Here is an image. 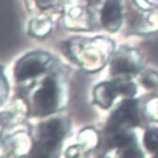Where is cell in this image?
<instances>
[{"mask_svg":"<svg viewBox=\"0 0 158 158\" xmlns=\"http://www.w3.org/2000/svg\"><path fill=\"white\" fill-rule=\"evenodd\" d=\"M118 93V90L115 83H102L95 89L96 103L102 107H108Z\"/></svg>","mask_w":158,"mask_h":158,"instance_id":"5b68a950","label":"cell"},{"mask_svg":"<svg viewBox=\"0 0 158 158\" xmlns=\"http://www.w3.org/2000/svg\"><path fill=\"white\" fill-rule=\"evenodd\" d=\"M44 56L40 54H30L23 57L15 68V75L19 80L36 76L44 71Z\"/></svg>","mask_w":158,"mask_h":158,"instance_id":"7a4b0ae2","label":"cell"},{"mask_svg":"<svg viewBox=\"0 0 158 158\" xmlns=\"http://www.w3.org/2000/svg\"><path fill=\"white\" fill-rule=\"evenodd\" d=\"M131 144V139L123 144V146H125V150L122 154V158H142L140 152L135 148V146Z\"/></svg>","mask_w":158,"mask_h":158,"instance_id":"ba28073f","label":"cell"},{"mask_svg":"<svg viewBox=\"0 0 158 158\" xmlns=\"http://www.w3.org/2000/svg\"><path fill=\"white\" fill-rule=\"evenodd\" d=\"M135 67L130 61L125 58H118L113 61L111 65V71L114 73H126L135 72Z\"/></svg>","mask_w":158,"mask_h":158,"instance_id":"8992f818","label":"cell"},{"mask_svg":"<svg viewBox=\"0 0 158 158\" xmlns=\"http://www.w3.org/2000/svg\"><path fill=\"white\" fill-rule=\"evenodd\" d=\"M144 143L149 151H155L158 148V129H151L145 134Z\"/></svg>","mask_w":158,"mask_h":158,"instance_id":"52a82bcc","label":"cell"},{"mask_svg":"<svg viewBox=\"0 0 158 158\" xmlns=\"http://www.w3.org/2000/svg\"><path fill=\"white\" fill-rule=\"evenodd\" d=\"M57 92L55 82L47 78L44 82L42 89L35 94V108L38 114L47 115L53 112L56 106Z\"/></svg>","mask_w":158,"mask_h":158,"instance_id":"6da1fadb","label":"cell"},{"mask_svg":"<svg viewBox=\"0 0 158 158\" xmlns=\"http://www.w3.org/2000/svg\"><path fill=\"white\" fill-rule=\"evenodd\" d=\"M137 123L135 102L128 100L118 107L111 118V125L117 127L122 124L135 125Z\"/></svg>","mask_w":158,"mask_h":158,"instance_id":"277c9868","label":"cell"},{"mask_svg":"<svg viewBox=\"0 0 158 158\" xmlns=\"http://www.w3.org/2000/svg\"><path fill=\"white\" fill-rule=\"evenodd\" d=\"M122 20L120 0H106L102 10V22L110 31L118 28Z\"/></svg>","mask_w":158,"mask_h":158,"instance_id":"3957f363","label":"cell"}]
</instances>
